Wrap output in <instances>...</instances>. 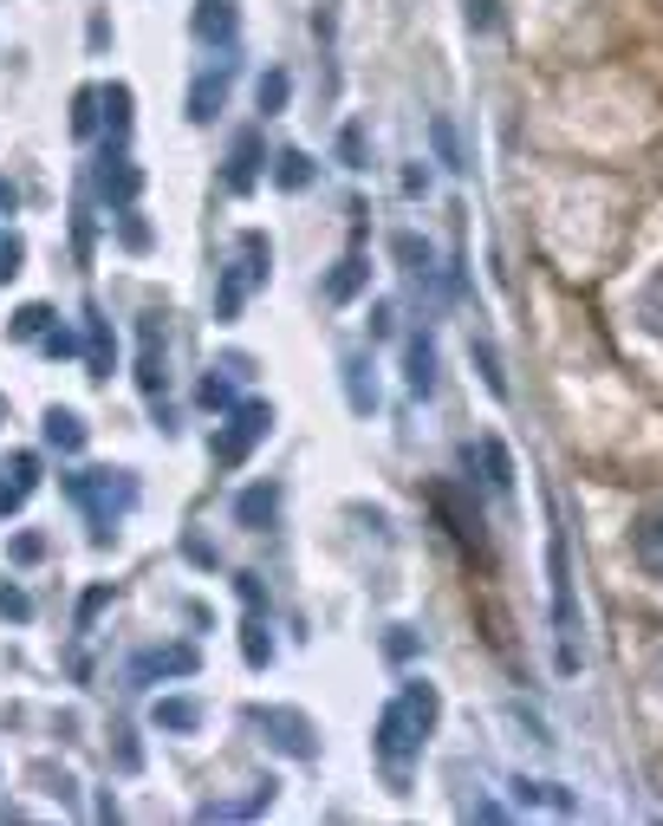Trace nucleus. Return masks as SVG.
<instances>
[{
  "mask_svg": "<svg viewBox=\"0 0 663 826\" xmlns=\"http://www.w3.org/2000/svg\"><path fill=\"white\" fill-rule=\"evenodd\" d=\"M436 710H443L436 684H404V690L378 710L371 749H378V762H384L391 788H410V762L423 755V742H430V729H436Z\"/></svg>",
  "mask_w": 663,
  "mask_h": 826,
  "instance_id": "nucleus-1",
  "label": "nucleus"
},
{
  "mask_svg": "<svg viewBox=\"0 0 663 826\" xmlns=\"http://www.w3.org/2000/svg\"><path fill=\"white\" fill-rule=\"evenodd\" d=\"M267 274H273V241H267L260 228H247V234L234 241V260H228L221 280H215V319H241L247 293L267 287Z\"/></svg>",
  "mask_w": 663,
  "mask_h": 826,
  "instance_id": "nucleus-2",
  "label": "nucleus"
},
{
  "mask_svg": "<svg viewBox=\"0 0 663 826\" xmlns=\"http://www.w3.org/2000/svg\"><path fill=\"white\" fill-rule=\"evenodd\" d=\"M65 495L91 514V528H98V547L111 541L104 528H111V514H124L130 501H137V482L124 475V469H85V475H65Z\"/></svg>",
  "mask_w": 663,
  "mask_h": 826,
  "instance_id": "nucleus-3",
  "label": "nucleus"
},
{
  "mask_svg": "<svg viewBox=\"0 0 663 826\" xmlns=\"http://www.w3.org/2000/svg\"><path fill=\"white\" fill-rule=\"evenodd\" d=\"M547 573H553V625H560V671H579V606H573V567H566V534H547Z\"/></svg>",
  "mask_w": 663,
  "mask_h": 826,
  "instance_id": "nucleus-4",
  "label": "nucleus"
},
{
  "mask_svg": "<svg viewBox=\"0 0 663 826\" xmlns=\"http://www.w3.org/2000/svg\"><path fill=\"white\" fill-rule=\"evenodd\" d=\"M267 430H273V404H234L228 410V423H215V462L221 469H241L247 456H254V443H267Z\"/></svg>",
  "mask_w": 663,
  "mask_h": 826,
  "instance_id": "nucleus-5",
  "label": "nucleus"
},
{
  "mask_svg": "<svg viewBox=\"0 0 663 826\" xmlns=\"http://www.w3.org/2000/svg\"><path fill=\"white\" fill-rule=\"evenodd\" d=\"M202 671V651L195 645H156V651H137L130 677L137 684H156V677H195Z\"/></svg>",
  "mask_w": 663,
  "mask_h": 826,
  "instance_id": "nucleus-6",
  "label": "nucleus"
},
{
  "mask_svg": "<svg viewBox=\"0 0 663 826\" xmlns=\"http://www.w3.org/2000/svg\"><path fill=\"white\" fill-rule=\"evenodd\" d=\"M260 729H267V736H273V749H280V755H293V762H313V755H319L313 723H306L299 710H260Z\"/></svg>",
  "mask_w": 663,
  "mask_h": 826,
  "instance_id": "nucleus-7",
  "label": "nucleus"
},
{
  "mask_svg": "<svg viewBox=\"0 0 663 826\" xmlns=\"http://www.w3.org/2000/svg\"><path fill=\"white\" fill-rule=\"evenodd\" d=\"M33 488H39V456H33V449H20V456L0 469V521H7V514H20Z\"/></svg>",
  "mask_w": 663,
  "mask_h": 826,
  "instance_id": "nucleus-8",
  "label": "nucleus"
},
{
  "mask_svg": "<svg viewBox=\"0 0 663 826\" xmlns=\"http://www.w3.org/2000/svg\"><path fill=\"white\" fill-rule=\"evenodd\" d=\"M228 85H234V59H221L215 72H202V78L189 85V117H195V124H208V117L228 104Z\"/></svg>",
  "mask_w": 663,
  "mask_h": 826,
  "instance_id": "nucleus-9",
  "label": "nucleus"
},
{
  "mask_svg": "<svg viewBox=\"0 0 663 826\" xmlns=\"http://www.w3.org/2000/svg\"><path fill=\"white\" fill-rule=\"evenodd\" d=\"M98 189H104V202H111V208H130V202H137V189H143V169H137L130 156H117V150H104V169H98Z\"/></svg>",
  "mask_w": 663,
  "mask_h": 826,
  "instance_id": "nucleus-10",
  "label": "nucleus"
},
{
  "mask_svg": "<svg viewBox=\"0 0 663 826\" xmlns=\"http://www.w3.org/2000/svg\"><path fill=\"white\" fill-rule=\"evenodd\" d=\"M241 378H254V365H247V358H228L221 371H208V378H202L195 404H202V410H215V417H228V410H234V384H241Z\"/></svg>",
  "mask_w": 663,
  "mask_h": 826,
  "instance_id": "nucleus-11",
  "label": "nucleus"
},
{
  "mask_svg": "<svg viewBox=\"0 0 663 826\" xmlns=\"http://www.w3.org/2000/svg\"><path fill=\"white\" fill-rule=\"evenodd\" d=\"M260 163H267V156H260V130H241L234 150H228V189L247 195V189L260 182Z\"/></svg>",
  "mask_w": 663,
  "mask_h": 826,
  "instance_id": "nucleus-12",
  "label": "nucleus"
},
{
  "mask_svg": "<svg viewBox=\"0 0 663 826\" xmlns=\"http://www.w3.org/2000/svg\"><path fill=\"white\" fill-rule=\"evenodd\" d=\"M632 554H638V567H645L651 580H663V501L638 514V528H632Z\"/></svg>",
  "mask_w": 663,
  "mask_h": 826,
  "instance_id": "nucleus-13",
  "label": "nucleus"
},
{
  "mask_svg": "<svg viewBox=\"0 0 663 826\" xmlns=\"http://www.w3.org/2000/svg\"><path fill=\"white\" fill-rule=\"evenodd\" d=\"M137 384H143L150 397L169 384V371H163V326H156V313L143 319V358H137Z\"/></svg>",
  "mask_w": 663,
  "mask_h": 826,
  "instance_id": "nucleus-14",
  "label": "nucleus"
},
{
  "mask_svg": "<svg viewBox=\"0 0 663 826\" xmlns=\"http://www.w3.org/2000/svg\"><path fill=\"white\" fill-rule=\"evenodd\" d=\"M150 723L169 729V736H195V729H202V703H195V697H156Z\"/></svg>",
  "mask_w": 663,
  "mask_h": 826,
  "instance_id": "nucleus-15",
  "label": "nucleus"
},
{
  "mask_svg": "<svg viewBox=\"0 0 663 826\" xmlns=\"http://www.w3.org/2000/svg\"><path fill=\"white\" fill-rule=\"evenodd\" d=\"M365 280H371L365 254H345V260L326 274V300H332V306H345V300H358V293H365Z\"/></svg>",
  "mask_w": 663,
  "mask_h": 826,
  "instance_id": "nucleus-16",
  "label": "nucleus"
},
{
  "mask_svg": "<svg viewBox=\"0 0 663 826\" xmlns=\"http://www.w3.org/2000/svg\"><path fill=\"white\" fill-rule=\"evenodd\" d=\"M189 26H195V39H215V46H228V39H234V7H228V0H202Z\"/></svg>",
  "mask_w": 663,
  "mask_h": 826,
  "instance_id": "nucleus-17",
  "label": "nucleus"
},
{
  "mask_svg": "<svg viewBox=\"0 0 663 826\" xmlns=\"http://www.w3.org/2000/svg\"><path fill=\"white\" fill-rule=\"evenodd\" d=\"M85 365H91V378H111V365H117V345L98 313H85Z\"/></svg>",
  "mask_w": 663,
  "mask_h": 826,
  "instance_id": "nucleus-18",
  "label": "nucleus"
},
{
  "mask_svg": "<svg viewBox=\"0 0 663 826\" xmlns=\"http://www.w3.org/2000/svg\"><path fill=\"white\" fill-rule=\"evenodd\" d=\"M46 443H52L59 456H78V449H85V423H78V410H59V404H52V410H46Z\"/></svg>",
  "mask_w": 663,
  "mask_h": 826,
  "instance_id": "nucleus-19",
  "label": "nucleus"
},
{
  "mask_svg": "<svg viewBox=\"0 0 663 826\" xmlns=\"http://www.w3.org/2000/svg\"><path fill=\"white\" fill-rule=\"evenodd\" d=\"M273 508H280V488H273V482H260V488H247V495H241V501H234V521H241V528H254V534H260V528H267V521H273Z\"/></svg>",
  "mask_w": 663,
  "mask_h": 826,
  "instance_id": "nucleus-20",
  "label": "nucleus"
},
{
  "mask_svg": "<svg viewBox=\"0 0 663 826\" xmlns=\"http://www.w3.org/2000/svg\"><path fill=\"white\" fill-rule=\"evenodd\" d=\"M404 378H410V391H417V397H430V391H436V345H430V332H417V339H410V371H404Z\"/></svg>",
  "mask_w": 663,
  "mask_h": 826,
  "instance_id": "nucleus-21",
  "label": "nucleus"
},
{
  "mask_svg": "<svg viewBox=\"0 0 663 826\" xmlns=\"http://www.w3.org/2000/svg\"><path fill=\"white\" fill-rule=\"evenodd\" d=\"M273 808V781H260L247 801H215V808H202V821H247V814H267Z\"/></svg>",
  "mask_w": 663,
  "mask_h": 826,
  "instance_id": "nucleus-22",
  "label": "nucleus"
},
{
  "mask_svg": "<svg viewBox=\"0 0 663 826\" xmlns=\"http://www.w3.org/2000/svg\"><path fill=\"white\" fill-rule=\"evenodd\" d=\"M345 397H352V410H358V417H371V410H378V384L365 378V358H358V352L345 358Z\"/></svg>",
  "mask_w": 663,
  "mask_h": 826,
  "instance_id": "nucleus-23",
  "label": "nucleus"
},
{
  "mask_svg": "<svg viewBox=\"0 0 663 826\" xmlns=\"http://www.w3.org/2000/svg\"><path fill=\"white\" fill-rule=\"evenodd\" d=\"M273 182H280V189H306V182H313V156H306V150H280V156H273Z\"/></svg>",
  "mask_w": 663,
  "mask_h": 826,
  "instance_id": "nucleus-24",
  "label": "nucleus"
},
{
  "mask_svg": "<svg viewBox=\"0 0 663 826\" xmlns=\"http://www.w3.org/2000/svg\"><path fill=\"white\" fill-rule=\"evenodd\" d=\"M638 319H645L651 339H663V267L645 280V293H638Z\"/></svg>",
  "mask_w": 663,
  "mask_h": 826,
  "instance_id": "nucleus-25",
  "label": "nucleus"
},
{
  "mask_svg": "<svg viewBox=\"0 0 663 826\" xmlns=\"http://www.w3.org/2000/svg\"><path fill=\"white\" fill-rule=\"evenodd\" d=\"M254 98H260V111L273 117V111H286V98H293V78L273 65V72H260V85H254Z\"/></svg>",
  "mask_w": 663,
  "mask_h": 826,
  "instance_id": "nucleus-26",
  "label": "nucleus"
},
{
  "mask_svg": "<svg viewBox=\"0 0 663 826\" xmlns=\"http://www.w3.org/2000/svg\"><path fill=\"white\" fill-rule=\"evenodd\" d=\"M241 658H247L254 671H267V664H273V638H267V625H260V619H247V625H241Z\"/></svg>",
  "mask_w": 663,
  "mask_h": 826,
  "instance_id": "nucleus-27",
  "label": "nucleus"
},
{
  "mask_svg": "<svg viewBox=\"0 0 663 826\" xmlns=\"http://www.w3.org/2000/svg\"><path fill=\"white\" fill-rule=\"evenodd\" d=\"M104 124H111V143L130 130V85H104Z\"/></svg>",
  "mask_w": 663,
  "mask_h": 826,
  "instance_id": "nucleus-28",
  "label": "nucleus"
},
{
  "mask_svg": "<svg viewBox=\"0 0 663 826\" xmlns=\"http://www.w3.org/2000/svg\"><path fill=\"white\" fill-rule=\"evenodd\" d=\"M7 332H13V339H46V332H52V306H39V300H33V306H20Z\"/></svg>",
  "mask_w": 663,
  "mask_h": 826,
  "instance_id": "nucleus-29",
  "label": "nucleus"
},
{
  "mask_svg": "<svg viewBox=\"0 0 663 826\" xmlns=\"http://www.w3.org/2000/svg\"><path fill=\"white\" fill-rule=\"evenodd\" d=\"M117 241H124L130 254H143V247H150V221L137 215V202H130V208H117Z\"/></svg>",
  "mask_w": 663,
  "mask_h": 826,
  "instance_id": "nucleus-30",
  "label": "nucleus"
},
{
  "mask_svg": "<svg viewBox=\"0 0 663 826\" xmlns=\"http://www.w3.org/2000/svg\"><path fill=\"white\" fill-rule=\"evenodd\" d=\"M98 104H104V91H78L72 98V137H91L98 130Z\"/></svg>",
  "mask_w": 663,
  "mask_h": 826,
  "instance_id": "nucleus-31",
  "label": "nucleus"
},
{
  "mask_svg": "<svg viewBox=\"0 0 663 826\" xmlns=\"http://www.w3.org/2000/svg\"><path fill=\"white\" fill-rule=\"evenodd\" d=\"M475 449H482V462H488V482H495V488H508V482H514V462H508V449H501L495 436H482Z\"/></svg>",
  "mask_w": 663,
  "mask_h": 826,
  "instance_id": "nucleus-32",
  "label": "nucleus"
},
{
  "mask_svg": "<svg viewBox=\"0 0 663 826\" xmlns=\"http://www.w3.org/2000/svg\"><path fill=\"white\" fill-rule=\"evenodd\" d=\"M430 137H436V156H443L449 169H469V163H462V150H456V130H449V117H430Z\"/></svg>",
  "mask_w": 663,
  "mask_h": 826,
  "instance_id": "nucleus-33",
  "label": "nucleus"
},
{
  "mask_svg": "<svg viewBox=\"0 0 663 826\" xmlns=\"http://www.w3.org/2000/svg\"><path fill=\"white\" fill-rule=\"evenodd\" d=\"M339 156H345V169H365V124L339 130Z\"/></svg>",
  "mask_w": 663,
  "mask_h": 826,
  "instance_id": "nucleus-34",
  "label": "nucleus"
},
{
  "mask_svg": "<svg viewBox=\"0 0 663 826\" xmlns=\"http://www.w3.org/2000/svg\"><path fill=\"white\" fill-rule=\"evenodd\" d=\"M0 619H13V625H26V619H33V599H26L20 586H7V580H0Z\"/></svg>",
  "mask_w": 663,
  "mask_h": 826,
  "instance_id": "nucleus-35",
  "label": "nucleus"
},
{
  "mask_svg": "<svg viewBox=\"0 0 663 826\" xmlns=\"http://www.w3.org/2000/svg\"><path fill=\"white\" fill-rule=\"evenodd\" d=\"M397 260H404L410 274H430V247H423L417 234H397Z\"/></svg>",
  "mask_w": 663,
  "mask_h": 826,
  "instance_id": "nucleus-36",
  "label": "nucleus"
},
{
  "mask_svg": "<svg viewBox=\"0 0 663 826\" xmlns=\"http://www.w3.org/2000/svg\"><path fill=\"white\" fill-rule=\"evenodd\" d=\"M475 358H482V378H488V391H495V397H508V378H501V358H495V345H488V339L475 345Z\"/></svg>",
  "mask_w": 663,
  "mask_h": 826,
  "instance_id": "nucleus-37",
  "label": "nucleus"
},
{
  "mask_svg": "<svg viewBox=\"0 0 663 826\" xmlns=\"http://www.w3.org/2000/svg\"><path fill=\"white\" fill-rule=\"evenodd\" d=\"M20 260H26V241H20V234H0V287L20 274Z\"/></svg>",
  "mask_w": 663,
  "mask_h": 826,
  "instance_id": "nucleus-38",
  "label": "nucleus"
},
{
  "mask_svg": "<svg viewBox=\"0 0 663 826\" xmlns=\"http://www.w3.org/2000/svg\"><path fill=\"white\" fill-rule=\"evenodd\" d=\"M39 345H46V358H72V352H78V345H72V332H65V326H52V332H46V339H39Z\"/></svg>",
  "mask_w": 663,
  "mask_h": 826,
  "instance_id": "nucleus-39",
  "label": "nucleus"
},
{
  "mask_svg": "<svg viewBox=\"0 0 663 826\" xmlns=\"http://www.w3.org/2000/svg\"><path fill=\"white\" fill-rule=\"evenodd\" d=\"M39 554H46V541H39V534H13V560H20V567H33Z\"/></svg>",
  "mask_w": 663,
  "mask_h": 826,
  "instance_id": "nucleus-40",
  "label": "nucleus"
},
{
  "mask_svg": "<svg viewBox=\"0 0 663 826\" xmlns=\"http://www.w3.org/2000/svg\"><path fill=\"white\" fill-rule=\"evenodd\" d=\"M104 606H111V593H104V586H91V593L78 599V625H91V619H98Z\"/></svg>",
  "mask_w": 663,
  "mask_h": 826,
  "instance_id": "nucleus-41",
  "label": "nucleus"
},
{
  "mask_svg": "<svg viewBox=\"0 0 663 826\" xmlns=\"http://www.w3.org/2000/svg\"><path fill=\"white\" fill-rule=\"evenodd\" d=\"M469 26L488 33V26H495V0H469Z\"/></svg>",
  "mask_w": 663,
  "mask_h": 826,
  "instance_id": "nucleus-42",
  "label": "nucleus"
},
{
  "mask_svg": "<svg viewBox=\"0 0 663 826\" xmlns=\"http://www.w3.org/2000/svg\"><path fill=\"white\" fill-rule=\"evenodd\" d=\"M371 339H391V306H371Z\"/></svg>",
  "mask_w": 663,
  "mask_h": 826,
  "instance_id": "nucleus-43",
  "label": "nucleus"
},
{
  "mask_svg": "<svg viewBox=\"0 0 663 826\" xmlns=\"http://www.w3.org/2000/svg\"><path fill=\"white\" fill-rule=\"evenodd\" d=\"M13 202H20V195H13V182L0 176V215H13Z\"/></svg>",
  "mask_w": 663,
  "mask_h": 826,
  "instance_id": "nucleus-44",
  "label": "nucleus"
}]
</instances>
